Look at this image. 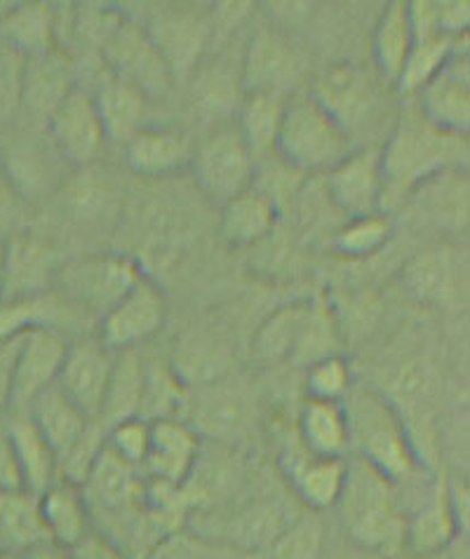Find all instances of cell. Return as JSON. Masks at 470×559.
I'll return each instance as SVG.
<instances>
[{
  "label": "cell",
  "instance_id": "obj_14",
  "mask_svg": "<svg viewBox=\"0 0 470 559\" xmlns=\"http://www.w3.org/2000/svg\"><path fill=\"white\" fill-rule=\"evenodd\" d=\"M114 362L116 353L108 350L99 338L73 341L67 348L57 385L90 421H97Z\"/></svg>",
  "mask_w": 470,
  "mask_h": 559
},
{
  "label": "cell",
  "instance_id": "obj_1",
  "mask_svg": "<svg viewBox=\"0 0 470 559\" xmlns=\"http://www.w3.org/2000/svg\"><path fill=\"white\" fill-rule=\"evenodd\" d=\"M334 508L343 538L386 559L402 555L404 510L398 487L363 459H346V475Z\"/></svg>",
  "mask_w": 470,
  "mask_h": 559
},
{
  "label": "cell",
  "instance_id": "obj_10",
  "mask_svg": "<svg viewBox=\"0 0 470 559\" xmlns=\"http://www.w3.org/2000/svg\"><path fill=\"white\" fill-rule=\"evenodd\" d=\"M302 59L294 45L273 26L257 28L240 64V87L245 95H263L282 99L296 85Z\"/></svg>",
  "mask_w": 470,
  "mask_h": 559
},
{
  "label": "cell",
  "instance_id": "obj_49",
  "mask_svg": "<svg viewBox=\"0 0 470 559\" xmlns=\"http://www.w3.org/2000/svg\"><path fill=\"white\" fill-rule=\"evenodd\" d=\"M104 444L122 461H128L134 468H141L151 447V424L139 416L128 418V421L106 430Z\"/></svg>",
  "mask_w": 470,
  "mask_h": 559
},
{
  "label": "cell",
  "instance_id": "obj_23",
  "mask_svg": "<svg viewBox=\"0 0 470 559\" xmlns=\"http://www.w3.org/2000/svg\"><path fill=\"white\" fill-rule=\"evenodd\" d=\"M40 520L47 538L59 548H73L83 540L90 530L92 510L83 493V487L57 477L55 483L38 496Z\"/></svg>",
  "mask_w": 470,
  "mask_h": 559
},
{
  "label": "cell",
  "instance_id": "obj_47",
  "mask_svg": "<svg viewBox=\"0 0 470 559\" xmlns=\"http://www.w3.org/2000/svg\"><path fill=\"white\" fill-rule=\"evenodd\" d=\"M52 301L50 292L38 299L0 301V344L26 334L36 328H50Z\"/></svg>",
  "mask_w": 470,
  "mask_h": 559
},
{
  "label": "cell",
  "instance_id": "obj_54",
  "mask_svg": "<svg viewBox=\"0 0 470 559\" xmlns=\"http://www.w3.org/2000/svg\"><path fill=\"white\" fill-rule=\"evenodd\" d=\"M0 491H24L20 463L5 426H0Z\"/></svg>",
  "mask_w": 470,
  "mask_h": 559
},
{
  "label": "cell",
  "instance_id": "obj_15",
  "mask_svg": "<svg viewBox=\"0 0 470 559\" xmlns=\"http://www.w3.org/2000/svg\"><path fill=\"white\" fill-rule=\"evenodd\" d=\"M64 165V158L57 153L47 132L43 142L38 134L31 132L5 130V134H0V167L5 169L8 179L24 200L55 189L61 181Z\"/></svg>",
  "mask_w": 470,
  "mask_h": 559
},
{
  "label": "cell",
  "instance_id": "obj_39",
  "mask_svg": "<svg viewBox=\"0 0 470 559\" xmlns=\"http://www.w3.org/2000/svg\"><path fill=\"white\" fill-rule=\"evenodd\" d=\"M306 301H294L287 306H280L278 310L263 320L261 328L255 336V357L261 362H282L292 360V353L296 346V336L304 320Z\"/></svg>",
  "mask_w": 470,
  "mask_h": 559
},
{
  "label": "cell",
  "instance_id": "obj_46",
  "mask_svg": "<svg viewBox=\"0 0 470 559\" xmlns=\"http://www.w3.org/2000/svg\"><path fill=\"white\" fill-rule=\"evenodd\" d=\"M26 57L0 40V132L22 116V83Z\"/></svg>",
  "mask_w": 470,
  "mask_h": 559
},
{
  "label": "cell",
  "instance_id": "obj_34",
  "mask_svg": "<svg viewBox=\"0 0 470 559\" xmlns=\"http://www.w3.org/2000/svg\"><path fill=\"white\" fill-rule=\"evenodd\" d=\"M0 40L12 45L24 57L57 50L55 5L20 3L0 17Z\"/></svg>",
  "mask_w": 470,
  "mask_h": 559
},
{
  "label": "cell",
  "instance_id": "obj_36",
  "mask_svg": "<svg viewBox=\"0 0 470 559\" xmlns=\"http://www.w3.org/2000/svg\"><path fill=\"white\" fill-rule=\"evenodd\" d=\"M341 348V324L334 306L327 299H308L304 320L296 336L292 362L313 365L329 355H339Z\"/></svg>",
  "mask_w": 470,
  "mask_h": 559
},
{
  "label": "cell",
  "instance_id": "obj_31",
  "mask_svg": "<svg viewBox=\"0 0 470 559\" xmlns=\"http://www.w3.org/2000/svg\"><path fill=\"white\" fill-rule=\"evenodd\" d=\"M304 452L320 459H346L351 452L346 414L341 402L306 400L296 418Z\"/></svg>",
  "mask_w": 470,
  "mask_h": 559
},
{
  "label": "cell",
  "instance_id": "obj_27",
  "mask_svg": "<svg viewBox=\"0 0 470 559\" xmlns=\"http://www.w3.org/2000/svg\"><path fill=\"white\" fill-rule=\"evenodd\" d=\"M92 99L97 104L106 139L128 142L130 136L146 128L144 122L151 99L130 83L120 81V78L106 73L97 92H92Z\"/></svg>",
  "mask_w": 470,
  "mask_h": 559
},
{
  "label": "cell",
  "instance_id": "obj_8",
  "mask_svg": "<svg viewBox=\"0 0 470 559\" xmlns=\"http://www.w3.org/2000/svg\"><path fill=\"white\" fill-rule=\"evenodd\" d=\"M144 31L172 73V81H186L212 43L210 12L193 5H165L151 14Z\"/></svg>",
  "mask_w": 470,
  "mask_h": 559
},
{
  "label": "cell",
  "instance_id": "obj_57",
  "mask_svg": "<svg viewBox=\"0 0 470 559\" xmlns=\"http://www.w3.org/2000/svg\"><path fill=\"white\" fill-rule=\"evenodd\" d=\"M3 559H24V557H20V555H5Z\"/></svg>",
  "mask_w": 470,
  "mask_h": 559
},
{
  "label": "cell",
  "instance_id": "obj_20",
  "mask_svg": "<svg viewBox=\"0 0 470 559\" xmlns=\"http://www.w3.org/2000/svg\"><path fill=\"white\" fill-rule=\"evenodd\" d=\"M81 487L87 506H97L106 515H118V512L139 508L144 503L146 491V485L139 477V468L116 456L106 444L94 459Z\"/></svg>",
  "mask_w": 470,
  "mask_h": 559
},
{
  "label": "cell",
  "instance_id": "obj_58",
  "mask_svg": "<svg viewBox=\"0 0 470 559\" xmlns=\"http://www.w3.org/2000/svg\"><path fill=\"white\" fill-rule=\"evenodd\" d=\"M0 299H3V280H0Z\"/></svg>",
  "mask_w": 470,
  "mask_h": 559
},
{
  "label": "cell",
  "instance_id": "obj_21",
  "mask_svg": "<svg viewBox=\"0 0 470 559\" xmlns=\"http://www.w3.org/2000/svg\"><path fill=\"white\" fill-rule=\"evenodd\" d=\"M200 459L198 432L177 418H163L151 424V447L144 465L153 483L186 485Z\"/></svg>",
  "mask_w": 470,
  "mask_h": 559
},
{
  "label": "cell",
  "instance_id": "obj_7",
  "mask_svg": "<svg viewBox=\"0 0 470 559\" xmlns=\"http://www.w3.org/2000/svg\"><path fill=\"white\" fill-rule=\"evenodd\" d=\"M188 167L193 169L198 189L222 205L249 189L255 177V158L235 128H222L202 139Z\"/></svg>",
  "mask_w": 470,
  "mask_h": 559
},
{
  "label": "cell",
  "instance_id": "obj_52",
  "mask_svg": "<svg viewBox=\"0 0 470 559\" xmlns=\"http://www.w3.org/2000/svg\"><path fill=\"white\" fill-rule=\"evenodd\" d=\"M71 559H130L114 540H108L99 532H90L83 540L69 548Z\"/></svg>",
  "mask_w": 470,
  "mask_h": 559
},
{
  "label": "cell",
  "instance_id": "obj_16",
  "mask_svg": "<svg viewBox=\"0 0 470 559\" xmlns=\"http://www.w3.org/2000/svg\"><path fill=\"white\" fill-rule=\"evenodd\" d=\"M69 341L52 328L28 330L14 357L12 412H26L36 395L57 383Z\"/></svg>",
  "mask_w": 470,
  "mask_h": 559
},
{
  "label": "cell",
  "instance_id": "obj_32",
  "mask_svg": "<svg viewBox=\"0 0 470 559\" xmlns=\"http://www.w3.org/2000/svg\"><path fill=\"white\" fill-rule=\"evenodd\" d=\"M144 362L134 350L116 353V362L111 379L106 385V395L97 421L102 430H111L114 426L139 416L141 391H144Z\"/></svg>",
  "mask_w": 470,
  "mask_h": 559
},
{
  "label": "cell",
  "instance_id": "obj_44",
  "mask_svg": "<svg viewBox=\"0 0 470 559\" xmlns=\"http://www.w3.org/2000/svg\"><path fill=\"white\" fill-rule=\"evenodd\" d=\"M304 385H306V400L341 402L353 385L349 360L339 353L308 365Z\"/></svg>",
  "mask_w": 470,
  "mask_h": 559
},
{
  "label": "cell",
  "instance_id": "obj_35",
  "mask_svg": "<svg viewBox=\"0 0 470 559\" xmlns=\"http://www.w3.org/2000/svg\"><path fill=\"white\" fill-rule=\"evenodd\" d=\"M414 45L410 20H407V3L404 0H390L384 12L376 20L372 34V55L376 69L381 71L388 83H398L404 59L410 55Z\"/></svg>",
  "mask_w": 470,
  "mask_h": 559
},
{
  "label": "cell",
  "instance_id": "obj_18",
  "mask_svg": "<svg viewBox=\"0 0 470 559\" xmlns=\"http://www.w3.org/2000/svg\"><path fill=\"white\" fill-rule=\"evenodd\" d=\"M461 526L454 518L447 496V479H437L416 510L404 515L402 552L414 559H431L457 543Z\"/></svg>",
  "mask_w": 470,
  "mask_h": 559
},
{
  "label": "cell",
  "instance_id": "obj_24",
  "mask_svg": "<svg viewBox=\"0 0 470 559\" xmlns=\"http://www.w3.org/2000/svg\"><path fill=\"white\" fill-rule=\"evenodd\" d=\"M191 139L179 130L144 128L125 142V160L141 177H167L191 163Z\"/></svg>",
  "mask_w": 470,
  "mask_h": 559
},
{
  "label": "cell",
  "instance_id": "obj_29",
  "mask_svg": "<svg viewBox=\"0 0 470 559\" xmlns=\"http://www.w3.org/2000/svg\"><path fill=\"white\" fill-rule=\"evenodd\" d=\"M285 473L299 501L310 510H329L341 493L346 459H320L308 452L285 459Z\"/></svg>",
  "mask_w": 470,
  "mask_h": 559
},
{
  "label": "cell",
  "instance_id": "obj_38",
  "mask_svg": "<svg viewBox=\"0 0 470 559\" xmlns=\"http://www.w3.org/2000/svg\"><path fill=\"white\" fill-rule=\"evenodd\" d=\"M294 520L278 501H252L235 512L228 524V536L243 548H271Z\"/></svg>",
  "mask_w": 470,
  "mask_h": 559
},
{
  "label": "cell",
  "instance_id": "obj_33",
  "mask_svg": "<svg viewBox=\"0 0 470 559\" xmlns=\"http://www.w3.org/2000/svg\"><path fill=\"white\" fill-rule=\"evenodd\" d=\"M50 543L40 520L38 496L28 491H0V548L3 552H26Z\"/></svg>",
  "mask_w": 470,
  "mask_h": 559
},
{
  "label": "cell",
  "instance_id": "obj_56",
  "mask_svg": "<svg viewBox=\"0 0 470 559\" xmlns=\"http://www.w3.org/2000/svg\"><path fill=\"white\" fill-rule=\"evenodd\" d=\"M22 557L24 559H71L69 550L55 546V543H43V546L26 550Z\"/></svg>",
  "mask_w": 470,
  "mask_h": 559
},
{
  "label": "cell",
  "instance_id": "obj_22",
  "mask_svg": "<svg viewBox=\"0 0 470 559\" xmlns=\"http://www.w3.org/2000/svg\"><path fill=\"white\" fill-rule=\"evenodd\" d=\"M310 97L349 134L372 111V87L367 75L349 61H337L329 67L318 78Z\"/></svg>",
  "mask_w": 470,
  "mask_h": 559
},
{
  "label": "cell",
  "instance_id": "obj_2",
  "mask_svg": "<svg viewBox=\"0 0 470 559\" xmlns=\"http://www.w3.org/2000/svg\"><path fill=\"white\" fill-rule=\"evenodd\" d=\"M468 136L431 126L419 111H407L381 151L384 203L414 193L466 160Z\"/></svg>",
  "mask_w": 470,
  "mask_h": 559
},
{
  "label": "cell",
  "instance_id": "obj_6",
  "mask_svg": "<svg viewBox=\"0 0 470 559\" xmlns=\"http://www.w3.org/2000/svg\"><path fill=\"white\" fill-rule=\"evenodd\" d=\"M102 57L108 69L106 73L130 83L139 92H144L149 99L163 97L172 83H175L165 59L155 50L144 26L125 17V14H120L114 28L104 38Z\"/></svg>",
  "mask_w": 470,
  "mask_h": 559
},
{
  "label": "cell",
  "instance_id": "obj_53",
  "mask_svg": "<svg viewBox=\"0 0 470 559\" xmlns=\"http://www.w3.org/2000/svg\"><path fill=\"white\" fill-rule=\"evenodd\" d=\"M24 336V334H22ZM22 336L0 344V421L12 409V374H14V357L20 350Z\"/></svg>",
  "mask_w": 470,
  "mask_h": 559
},
{
  "label": "cell",
  "instance_id": "obj_50",
  "mask_svg": "<svg viewBox=\"0 0 470 559\" xmlns=\"http://www.w3.org/2000/svg\"><path fill=\"white\" fill-rule=\"evenodd\" d=\"M437 28L445 38H463L470 26V3L468 0H435Z\"/></svg>",
  "mask_w": 470,
  "mask_h": 559
},
{
  "label": "cell",
  "instance_id": "obj_51",
  "mask_svg": "<svg viewBox=\"0 0 470 559\" xmlns=\"http://www.w3.org/2000/svg\"><path fill=\"white\" fill-rule=\"evenodd\" d=\"M24 203L26 200L14 189L8 179L5 169L0 167V230H12L24 219Z\"/></svg>",
  "mask_w": 470,
  "mask_h": 559
},
{
  "label": "cell",
  "instance_id": "obj_3",
  "mask_svg": "<svg viewBox=\"0 0 470 559\" xmlns=\"http://www.w3.org/2000/svg\"><path fill=\"white\" fill-rule=\"evenodd\" d=\"M341 407L346 414L353 456L369 463L396 487L416 477L421 471L416 447L398 409L381 393L353 383Z\"/></svg>",
  "mask_w": 470,
  "mask_h": 559
},
{
  "label": "cell",
  "instance_id": "obj_4",
  "mask_svg": "<svg viewBox=\"0 0 470 559\" xmlns=\"http://www.w3.org/2000/svg\"><path fill=\"white\" fill-rule=\"evenodd\" d=\"M351 151V134L310 95L294 97L282 108L273 153L304 175L329 173Z\"/></svg>",
  "mask_w": 470,
  "mask_h": 559
},
{
  "label": "cell",
  "instance_id": "obj_37",
  "mask_svg": "<svg viewBox=\"0 0 470 559\" xmlns=\"http://www.w3.org/2000/svg\"><path fill=\"white\" fill-rule=\"evenodd\" d=\"M282 99L263 95H245L238 108V130L243 144L252 153L255 163L275 151V139L282 120Z\"/></svg>",
  "mask_w": 470,
  "mask_h": 559
},
{
  "label": "cell",
  "instance_id": "obj_30",
  "mask_svg": "<svg viewBox=\"0 0 470 559\" xmlns=\"http://www.w3.org/2000/svg\"><path fill=\"white\" fill-rule=\"evenodd\" d=\"M280 210L255 186L228 198L219 212V233L233 247L263 240L275 228Z\"/></svg>",
  "mask_w": 470,
  "mask_h": 559
},
{
  "label": "cell",
  "instance_id": "obj_25",
  "mask_svg": "<svg viewBox=\"0 0 470 559\" xmlns=\"http://www.w3.org/2000/svg\"><path fill=\"white\" fill-rule=\"evenodd\" d=\"M402 277L414 299L428 306H449L461 294L459 259L445 247H433L412 257L407 261Z\"/></svg>",
  "mask_w": 470,
  "mask_h": 559
},
{
  "label": "cell",
  "instance_id": "obj_13",
  "mask_svg": "<svg viewBox=\"0 0 470 559\" xmlns=\"http://www.w3.org/2000/svg\"><path fill=\"white\" fill-rule=\"evenodd\" d=\"M167 301L163 289L144 277L99 320V341L114 353L132 350L141 341L158 334L165 324Z\"/></svg>",
  "mask_w": 470,
  "mask_h": 559
},
{
  "label": "cell",
  "instance_id": "obj_40",
  "mask_svg": "<svg viewBox=\"0 0 470 559\" xmlns=\"http://www.w3.org/2000/svg\"><path fill=\"white\" fill-rule=\"evenodd\" d=\"M186 397V385L175 374V369L165 362H153L144 367V391H141L139 418L153 424L163 418H175Z\"/></svg>",
  "mask_w": 470,
  "mask_h": 559
},
{
  "label": "cell",
  "instance_id": "obj_11",
  "mask_svg": "<svg viewBox=\"0 0 470 559\" xmlns=\"http://www.w3.org/2000/svg\"><path fill=\"white\" fill-rule=\"evenodd\" d=\"M45 132L69 167H85L97 158L104 148L106 132L92 92L73 87L47 118Z\"/></svg>",
  "mask_w": 470,
  "mask_h": 559
},
{
  "label": "cell",
  "instance_id": "obj_55",
  "mask_svg": "<svg viewBox=\"0 0 470 559\" xmlns=\"http://www.w3.org/2000/svg\"><path fill=\"white\" fill-rule=\"evenodd\" d=\"M318 559H386L376 552H369L365 548H357L349 538L337 543H322V550Z\"/></svg>",
  "mask_w": 470,
  "mask_h": 559
},
{
  "label": "cell",
  "instance_id": "obj_9",
  "mask_svg": "<svg viewBox=\"0 0 470 559\" xmlns=\"http://www.w3.org/2000/svg\"><path fill=\"white\" fill-rule=\"evenodd\" d=\"M61 266L57 247L36 233L14 230L0 240V280H3V299L26 301L38 299L55 285V275Z\"/></svg>",
  "mask_w": 470,
  "mask_h": 559
},
{
  "label": "cell",
  "instance_id": "obj_48",
  "mask_svg": "<svg viewBox=\"0 0 470 559\" xmlns=\"http://www.w3.org/2000/svg\"><path fill=\"white\" fill-rule=\"evenodd\" d=\"M322 543L325 534L316 520H294L271 546V559H318Z\"/></svg>",
  "mask_w": 470,
  "mask_h": 559
},
{
  "label": "cell",
  "instance_id": "obj_45",
  "mask_svg": "<svg viewBox=\"0 0 470 559\" xmlns=\"http://www.w3.org/2000/svg\"><path fill=\"white\" fill-rule=\"evenodd\" d=\"M304 179H306V175L302 173V169L292 167L275 153L266 155V158L255 163L252 186L266 198H269L278 210L282 207V203H290V200L299 193Z\"/></svg>",
  "mask_w": 470,
  "mask_h": 559
},
{
  "label": "cell",
  "instance_id": "obj_5",
  "mask_svg": "<svg viewBox=\"0 0 470 559\" xmlns=\"http://www.w3.org/2000/svg\"><path fill=\"white\" fill-rule=\"evenodd\" d=\"M144 277L146 273L132 257L87 254L61 261L52 287L78 313L102 320Z\"/></svg>",
  "mask_w": 470,
  "mask_h": 559
},
{
  "label": "cell",
  "instance_id": "obj_59",
  "mask_svg": "<svg viewBox=\"0 0 470 559\" xmlns=\"http://www.w3.org/2000/svg\"><path fill=\"white\" fill-rule=\"evenodd\" d=\"M5 557V552H3V548H0V559H3Z\"/></svg>",
  "mask_w": 470,
  "mask_h": 559
},
{
  "label": "cell",
  "instance_id": "obj_41",
  "mask_svg": "<svg viewBox=\"0 0 470 559\" xmlns=\"http://www.w3.org/2000/svg\"><path fill=\"white\" fill-rule=\"evenodd\" d=\"M459 40V38H457ZM457 40L451 38H428L419 40L412 45L410 55L404 59V67L398 78V90L402 95H419V92L426 87L433 78L443 71L447 59L454 52V45Z\"/></svg>",
  "mask_w": 470,
  "mask_h": 559
},
{
  "label": "cell",
  "instance_id": "obj_17",
  "mask_svg": "<svg viewBox=\"0 0 470 559\" xmlns=\"http://www.w3.org/2000/svg\"><path fill=\"white\" fill-rule=\"evenodd\" d=\"M327 198L349 219L379 212L384 203L381 151L360 148L327 173Z\"/></svg>",
  "mask_w": 470,
  "mask_h": 559
},
{
  "label": "cell",
  "instance_id": "obj_19",
  "mask_svg": "<svg viewBox=\"0 0 470 559\" xmlns=\"http://www.w3.org/2000/svg\"><path fill=\"white\" fill-rule=\"evenodd\" d=\"M73 71L67 52L50 50L26 57L22 83V114L43 126L73 90Z\"/></svg>",
  "mask_w": 470,
  "mask_h": 559
},
{
  "label": "cell",
  "instance_id": "obj_43",
  "mask_svg": "<svg viewBox=\"0 0 470 559\" xmlns=\"http://www.w3.org/2000/svg\"><path fill=\"white\" fill-rule=\"evenodd\" d=\"M393 236V224L386 214L374 212L349 219L334 238V250L346 259H367L376 254Z\"/></svg>",
  "mask_w": 470,
  "mask_h": 559
},
{
  "label": "cell",
  "instance_id": "obj_42",
  "mask_svg": "<svg viewBox=\"0 0 470 559\" xmlns=\"http://www.w3.org/2000/svg\"><path fill=\"white\" fill-rule=\"evenodd\" d=\"M193 90L196 114L202 120L214 122L233 111L235 102H238V90L243 87L240 75H233L226 67H212L198 75Z\"/></svg>",
  "mask_w": 470,
  "mask_h": 559
},
{
  "label": "cell",
  "instance_id": "obj_12",
  "mask_svg": "<svg viewBox=\"0 0 470 559\" xmlns=\"http://www.w3.org/2000/svg\"><path fill=\"white\" fill-rule=\"evenodd\" d=\"M416 111L431 126L468 136L470 126V64L468 36L459 38L443 71L416 95Z\"/></svg>",
  "mask_w": 470,
  "mask_h": 559
},
{
  "label": "cell",
  "instance_id": "obj_28",
  "mask_svg": "<svg viewBox=\"0 0 470 559\" xmlns=\"http://www.w3.org/2000/svg\"><path fill=\"white\" fill-rule=\"evenodd\" d=\"M5 430L10 435L14 456H17L20 463L24 491L40 496L59 477L57 456L52 452V447L45 442L40 430L31 421V416L26 412H12Z\"/></svg>",
  "mask_w": 470,
  "mask_h": 559
},
{
  "label": "cell",
  "instance_id": "obj_26",
  "mask_svg": "<svg viewBox=\"0 0 470 559\" xmlns=\"http://www.w3.org/2000/svg\"><path fill=\"white\" fill-rule=\"evenodd\" d=\"M26 414L40 430L45 442L52 447L57 461L69 454L92 426L90 418L59 391L57 383L36 395Z\"/></svg>",
  "mask_w": 470,
  "mask_h": 559
}]
</instances>
